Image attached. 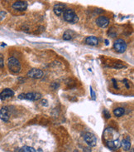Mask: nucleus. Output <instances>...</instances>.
I'll list each match as a JSON object with an SVG mask.
<instances>
[{
    "instance_id": "nucleus-1",
    "label": "nucleus",
    "mask_w": 134,
    "mask_h": 152,
    "mask_svg": "<svg viewBox=\"0 0 134 152\" xmlns=\"http://www.w3.org/2000/svg\"><path fill=\"white\" fill-rule=\"evenodd\" d=\"M63 17L66 22L70 23H76L79 20V17L76 15V12L71 9H66L63 13Z\"/></svg>"
},
{
    "instance_id": "nucleus-2",
    "label": "nucleus",
    "mask_w": 134,
    "mask_h": 152,
    "mask_svg": "<svg viewBox=\"0 0 134 152\" xmlns=\"http://www.w3.org/2000/svg\"><path fill=\"white\" fill-rule=\"evenodd\" d=\"M8 67L9 70L13 73H18L21 72V64L15 58H9L8 60Z\"/></svg>"
},
{
    "instance_id": "nucleus-3",
    "label": "nucleus",
    "mask_w": 134,
    "mask_h": 152,
    "mask_svg": "<svg viewBox=\"0 0 134 152\" xmlns=\"http://www.w3.org/2000/svg\"><path fill=\"white\" fill-rule=\"evenodd\" d=\"M42 97V94L39 92L22 93L18 96L19 99H25L28 101H38Z\"/></svg>"
},
{
    "instance_id": "nucleus-4",
    "label": "nucleus",
    "mask_w": 134,
    "mask_h": 152,
    "mask_svg": "<svg viewBox=\"0 0 134 152\" xmlns=\"http://www.w3.org/2000/svg\"><path fill=\"white\" fill-rule=\"evenodd\" d=\"M103 140L105 141V142H108V141H113L115 139H118V135L117 133L113 131L112 128H107L104 132H103Z\"/></svg>"
},
{
    "instance_id": "nucleus-5",
    "label": "nucleus",
    "mask_w": 134,
    "mask_h": 152,
    "mask_svg": "<svg viewBox=\"0 0 134 152\" xmlns=\"http://www.w3.org/2000/svg\"><path fill=\"white\" fill-rule=\"evenodd\" d=\"M113 49L117 52L123 53L127 49V43L123 39H117L113 43Z\"/></svg>"
},
{
    "instance_id": "nucleus-6",
    "label": "nucleus",
    "mask_w": 134,
    "mask_h": 152,
    "mask_svg": "<svg viewBox=\"0 0 134 152\" xmlns=\"http://www.w3.org/2000/svg\"><path fill=\"white\" fill-rule=\"evenodd\" d=\"M84 139L85 142L90 146H95L97 144V138L95 137V135L90 132H86L84 135Z\"/></svg>"
},
{
    "instance_id": "nucleus-7",
    "label": "nucleus",
    "mask_w": 134,
    "mask_h": 152,
    "mask_svg": "<svg viewBox=\"0 0 134 152\" xmlns=\"http://www.w3.org/2000/svg\"><path fill=\"white\" fill-rule=\"evenodd\" d=\"M27 76L31 78H34V79H39L43 76V72L41 69L33 68L27 72Z\"/></svg>"
},
{
    "instance_id": "nucleus-8",
    "label": "nucleus",
    "mask_w": 134,
    "mask_h": 152,
    "mask_svg": "<svg viewBox=\"0 0 134 152\" xmlns=\"http://www.w3.org/2000/svg\"><path fill=\"white\" fill-rule=\"evenodd\" d=\"M96 23L100 27L102 28H105L107 27L109 24V19L108 17H104V16H100L97 17L96 19Z\"/></svg>"
},
{
    "instance_id": "nucleus-9",
    "label": "nucleus",
    "mask_w": 134,
    "mask_h": 152,
    "mask_svg": "<svg viewBox=\"0 0 134 152\" xmlns=\"http://www.w3.org/2000/svg\"><path fill=\"white\" fill-rule=\"evenodd\" d=\"M13 96H14V92L12 89L6 88L0 93V99L4 101V100H7V99L10 98V97H13Z\"/></svg>"
},
{
    "instance_id": "nucleus-10",
    "label": "nucleus",
    "mask_w": 134,
    "mask_h": 152,
    "mask_svg": "<svg viewBox=\"0 0 134 152\" xmlns=\"http://www.w3.org/2000/svg\"><path fill=\"white\" fill-rule=\"evenodd\" d=\"M13 9L18 11H25L27 8V4L24 1H17L12 5Z\"/></svg>"
},
{
    "instance_id": "nucleus-11",
    "label": "nucleus",
    "mask_w": 134,
    "mask_h": 152,
    "mask_svg": "<svg viewBox=\"0 0 134 152\" xmlns=\"http://www.w3.org/2000/svg\"><path fill=\"white\" fill-rule=\"evenodd\" d=\"M106 145L111 150H117L121 147V141H119V139H115L113 141L105 142Z\"/></svg>"
},
{
    "instance_id": "nucleus-12",
    "label": "nucleus",
    "mask_w": 134,
    "mask_h": 152,
    "mask_svg": "<svg viewBox=\"0 0 134 152\" xmlns=\"http://www.w3.org/2000/svg\"><path fill=\"white\" fill-rule=\"evenodd\" d=\"M65 9H66V5L64 3H59L55 4V6L53 8V10H54V13H55L56 15L60 16V15H61L64 13V11L66 10Z\"/></svg>"
},
{
    "instance_id": "nucleus-13",
    "label": "nucleus",
    "mask_w": 134,
    "mask_h": 152,
    "mask_svg": "<svg viewBox=\"0 0 134 152\" xmlns=\"http://www.w3.org/2000/svg\"><path fill=\"white\" fill-rule=\"evenodd\" d=\"M0 119L3 121H9V113L7 107H3L0 109Z\"/></svg>"
},
{
    "instance_id": "nucleus-14",
    "label": "nucleus",
    "mask_w": 134,
    "mask_h": 152,
    "mask_svg": "<svg viewBox=\"0 0 134 152\" xmlns=\"http://www.w3.org/2000/svg\"><path fill=\"white\" fill-rule=\"evenodd\" d=\"M85 43L90 46H97L99 43V39L94 36H90L85 38Z\"/></svg>"
},
{
    "instance_id": "nucleus-15",
    "label": "nucleus",
    "mask_w": 134,
    "mask_h": 152,
    "mask_svg": "<svg viewBox=\"0 0 134 152\" xmlns=\"http://www.w3.org/2000/svg\"><path fill=\"white\" fill-rule=\"evenodd\" d=\"M121 146H123V150L124 151H128L130 150V147H131V141H130V139L127 137L123 140V141L121 142Z\"/></svg>"
},
{
    "instance_id": "nucleus-16",
    "label": "nucleus",
    "mask_w": 134,
    "mask_h": 152,
    "mask_svg": "<svg viewBox=\"0 0 134 152\" xmlns=\"http://www.w3.org/2000/svg\"><path fill=\"white\" fill-rule=\"evenodd\" d=\"M74 37H75V33L71 30H67L63 34V39L66 41L71 40Z\"/></svg>"
},
{
    "instance_id": "nucleus-17",
    "label": "nucleus",
    "mask_w": 134,
    "mask_h": 152,
    "mask_svg": "<svg viewBox=\"0 0 134 152\" xmlns=\"http://www.w3.org/2000/svg\"><path fill=\"white\" fill-rule=\"evenodd\" d=\"M124 113H125V109L123 108V107H117V108L113 110V115L116 117H120L123 116Z\"/></svg>"
},
{
    "instance_id": "nucleus-18",
    "label": "nucleus",
    "mask_w": 134,
    "mask_h": 152,
    "mask_svg": "<svg viewBox=\"0 0 134 152\" xmlns=\"http://www.w3.org/2000/svg\"><path fill=\"white\" fill-rule=\"evenodd\" d=\"M18 152H36V150H35L34 148H33V147L25 145V146L22 147V148L19 150V151Z\"/></svg>"
},
{
    "instance_id": "nucleus-19",
    "label": "nucleus",
    "mask_w": 134,
    "mask_h": 152,
    "mask_svg": "<svg viewBox=\"0 0 134 152\" xmlns=\"http://www.w3.org/2000/svg\"><path fill=\"white\" fill-rule=\"evenodd\" d=\"M4 66V60H3V56L0 54V68H3Z\"/></svg>"
},
{
    "instance_id": "nucleus-20",
    "label": "nucleus",
    "mask_w": 134,
    "mask_h": 152,
    "mask_svg": "<svg viewBox=\"0 0 134 152\" xmlns=\"http://www.w3.org/2000/svg\"><path fill=\"white\" fill-rule=\"evenodd\" d=\"M90 94H91V97H92L93 100H95V98H96V95H95V92H94V91L93 90L92 86H90Z\"/></svg>"
},
{
    "instance_id": "nucleus-21",
    "label": "nucleus",
    "mask_w": 134,
    "mask_h": 152,
    "mask_svg": "<svg viewBox=\"0 0 134 152\" xmlns=\"http://www.w3.org/2000/svg\"><path fill=\"white\" fill-rule=\"evenodd\" d=\"M103 115H104V117H105L107 119L110 118V117H111V116H110V113H109L108 110H103Z\"/></svg>"
},
{
    "instance_id": "nucleus-22",
    "label": "nucleus",
    "mask_w": 134,
    "mask_h": 152,
    "mask_svg": "<svg viewBox=\"0 0 134 152\" xmlns=\"http://www.w3.org/2000/svg\"><path fill=\"white\" fill-rule=\"evenodd\" d=\"M123 67H124V66H123V65H122V64H114V65H113V68H117V69H118V68H123Z\"/></svg>"
},
{
    "instance_id": "nucleus-23",
    "label": "nucleus",
    "mask_w": 134,
    "mask_h": 152,
    "mask_svg": "<svg viewBox=\"0 0 134 152\" xmlns=\"http://www.w3.org/2000/svg\"><path fill=\"white\" fill-rule=\"evenodd\" d=\"M113 86H114V88H117V85L116 83V80L115 79H113Z\"/></svg>"
},
{
    "instance_id": "nucleus-24",
    "label": "nucleus",
    "mask_w": 134,
    "mask_h": 152,
    "mask_svg": "<svg viewBox=\"0 0 134 152\" xmlns=\"http://www.w3.org/2000/svg\"><path fill=\"white\" fill-rule=\"evenodd\" d=\"M46 102H47V101H46V100H42V104L43 105V106L45 105V106H47V103H46Z\"/></svg>"
},
{
    "instance_id": "nucleus-25",
    "label": "nucleus",
    "mask_w": 134,
    "mask_h": 152,
    "mask_svg": "<svg viewBox=\"0 0 134 152\" xmlns=\"http://www.w3.org/2000/svg\"><path fill=\"white\" fill-rule=\"evenodd\" d=\"M84 152H91V150L90 148H84Z\"/></svg>"
},
{
    "instance_id": "nucleus-26",
    "label": "nucleus",
    "mask_w": 134,
    "mask_h": 152,
    "mask_svg": "<svg viewBox=\"0 0 134 152\" xmlns=\"http://www.w3.org/2000/svg\"><path fill=\"white\" fill-rule=\"evenodd\" d=\"M105 42H106V44H107V45L109 44V42H108V40H105Z\"/></svg>"
}]
</instances>
